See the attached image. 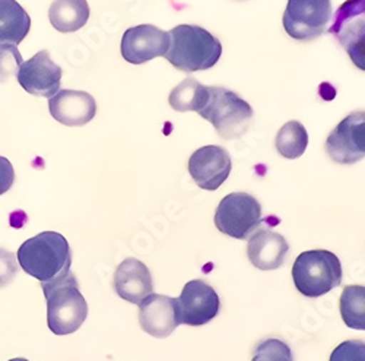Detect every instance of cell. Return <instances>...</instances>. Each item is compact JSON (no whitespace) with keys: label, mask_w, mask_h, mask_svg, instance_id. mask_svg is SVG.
Here are the masks:
<instances>
[{"label":"cell","mask_w":365,"mask_h":361,"mask_svg":"<svg viewBox=\"0 0 365 361\" xmlns=\"http://www.w3.org/2000/svg\"><path fill=\"white\" fill-rule=\"evenodd\" d=\"M41 287L47 303L48 329L60 337L75 334L86 320L88 305L72 270L53 281L41 283Z\"/></svg>","instance_id":"3"},{"label":"cell","mask_w":365,"mask_h":361,"mask_svg":"<svg viewBox=\"0 0 365 361\" xmlns=\"http://www.w3.org/2000/svg\"><path fill=\"white\" fill-rule=\"evenodd\" d=\"M232 168L230 153L218 145H206L189 160V173L195 183L205 190H217L228 178Z\"/></svg>","instance_id":"13"},{"label":"cell","mask_w":365,"mask_h":361,"mask_svg":"<svg viewBox=\"0 0 365 361\" xmlns=\"http://www.w3.org/2000/svg\"><path fill=\"white\" fill-rule=\"evenodd\" d=\"M177 307L180 325L202 326L218 316L221 300L214 287L202 280H193L182 287Z\"/></svg>","instance_id":"10"},{"label":"cell","mask_w":365,"mask_h":361,"mask_svg":"<svg viewBox=\"0 0 365 361\" xmlns=\"http://www.w3.org/2000/svg\"><path fill=\"white\" fill-rule=\"evenodd\" d=\"M31 29V18L16 0H0V44L18 46Z\"/></svg>","instance_id":"18"},{"label":"cell","mask_w":365,"mask_h":361,"mask_svg":"<svg viewBox=\"0 0 365 361\" xmlns=\"http://www.w3.org/2000/svg\"><path fill=\"white\" fill-rule=\"evenodd\" d=\"M329 361H365V341L349 340L339 344L330 354Z\"/></svg>","instance_id":"25"},{"label":"cell","mask_w":365,"mask_h":361,"mask_svg":"<svg viewBox=\"0 0 365 361\" xmlns=\"http://www.w3.org/2000/svg\"><path fill=\"white\" fill-rule=\"evenodd\" d=\"M48 110L58 123L78 128L89 123L97 114L94 97L85 91L75 89H58L48 100Z\"/></svg>","instance_id":"15"},{"label":"cell","mask_w":365,"mask_h":361,"mask_svg":"<svg viewBox=\"0 0 365 361\" xmlns=\"http://www.w3.org/2000/svg\"><path fill=\"white\" fill-rule=\"evenodd\" d=\"M22 65V56L16 46L0 44V83H5L9 78L18 73Z\"/></svg>","instance_id":"24"},{"label":"cell","mask_w":365,"mask_h":361,"mask_svg":"<svg viewBox=\"0 0 365 361\" xmlns=\"http://www.w3.org/2000/svg\"><path fill=\"white\" fill-rule=\"evenodd\" d=\"M114 290L120 298L139 305L148 294L154 291L149 268L139 259H125L114 273Z\"/></svg>","instance_id":"16"},{"label":"cell","mask_w":365,"mask_h":361,"mask_svg":"<svg viewBox=\"0 0 365 361\" xmlns=\"http://www.w3.org/2000/svg\"><path fill=\"white\" fill-rule=\"evenodd\" d=\"M18 268V258L12 252L0 248V288L6 287L15 280Z\"/></svg>","instance_id":"26"},{"label":"cell","mask_w":365,"mask_h":361,"mask_svg":"<svg viewBox=\"0 0 365 361\" xmlns=\"http://www.w3.org/2000/svg\"><path fill=\"white\" fill-rule=\"evenodd\" d=\"M199 114L227 141L246 135L253 120L252 106L224 86H209V100Z\"/></svg>","instance_id":"4"},{"label":"cell","mask_w":365,"mask_h":361,"mask_svg":"<svg viewBox=\"0 0 365 361\" xmlns=\"http://www.w3.org/2000/svg\"><path fill=\"white\" fill-rule=\"evenodd\" d=\"M252 361H294V357L285 341L269 338L256 347Z\"/></svg>","instance_id":"23"},{"label":"cell","mask_w":365,"mask_h":361,"mask_svg":"<svg viewBox=\"0 0 365 361\" xmlns=\"http://www.w3.org/2000/svg\"><path fill=\"white\" fill-rule=\"evenodd\" d=\"M139 323L155 338L170 337L180 326L177 298L150 293L139 303Z\"/></svg>","instance_id":"14"},{"label":"cell","mask_w":365,"mask_h":361,"mask_svg":"<svg viewBox=\"0 0 365 361\" xmlns=\"http://www.w3.org/2000/svg\"><path fill=\"white\" fill-rule=\"evenodd\" d=\"M329 33L348 53L351 62L365 72V0H346L334 12Z\"/></svg>","instance_id":"6"},{"label":"cell","mask_w":365,"mask_h":361,"mask_svg":"<svg viewBox=\"0 0 365 361\" xmlns=\"http://www.w3.org/2000/svg\"><path fill=\"white\" fill-rule=\"evenodd\" d=\"M170 33V47L164 56L178 71L192 73L214 68L222 56L220 39L199 25L182 24Z\"/></svg>","instance_id":"2"},{"label":"cell","mask_w":365,"mask_h":361,"mask_svg":"<svg viewBox=\"0 0 365 361\" xmlns=\"http://www.w3.org/2000/svg\"><path fill=\"white\" fill-rule=\"evenodd\" d=\"M170 43V33L152 24H142L126 29L120 50L126 62L142 65L155 57H164Z\"/></svg>","instance_id":"11"},{"label":"cell","mask_w":365,"mask_h":361,"mask_svg":"<svg viewBox=\"0 0 365 361\" xmlns=\"http://www.w3.org/2000/svg\"><path fill=\"white\" fill-rule=\"evenodd\" d=\"M326 153L338 164H355L365 158V111H354L326 139Z\"/></svg>","instance_id":"9"},{"label":"cell","mask_w":365,"mask_h":361,"mask_svg":"<svg viewBox=\"0 0 365 361\" xmlns=\"http://www.w3.org/2000/svg\"><path fill=\"white\" fill-rule=\"evenodd\" d=\"M15 183V170L12 167V163L0 157V196L5 195Z\"/></svg>","instance_id":"27"},{"label":"cell","mask_w":365,"mask_h":361,"mask_svg":"<svg viewBox=\"0 0 365 361\" xmlns=\"http://www.w3.org/2000/svg\"><path fill=\"white\" fill-rule=\"evenodd\" d=\"M48 19L58 33H76L89 19V5L86 0H54Z\"/></svg>","instance_id":"19"},{"label":"cell","mask_w":365,"mask_h":361,"mask_svg":"<svg viewBox=\"0 0 365 361\" xmlns=\"http://www.w3.org/2000/svg\"><path fill=\"white\" fill-rule=\"evenodd\" d=\"M339 310L348 327L365 330V287H345L339 298Z\"/></svg>","instance_id":"22"},{"label":"cell","mask_w":365,"mask_h":361,"mask_svg":"<svg viewBox=\"0 0 365 361\" xmlns=\"http://www.w3.org/2000/svg\"><path fill=\"white\" fill-rule=\"evenodd\" d=\"M288 252L289 245L285 237L266 228L256 231L247 245L249 260L262 270H272L282 266Z\"/></svg>","instance_id":"17"},{"label":"cell","mask_w":365,"mask_h":361,"mask_svg":"<svg viewBox=\"0 0 365 361\" xmlns=\"http://www.w3.org/2000/svg\"><path fill=\"white\" fill-rule=\"evenodd\" d=\"M331 16V0H288L282 16L287 34L298 41L323 36Z\"/></svg>","instance_id":"8"},{"label":"cell","mask_w":365,"mask_h":361,"mask_svg":"<svg viewBox=\"0 0 365 361\" xmlns=\"http://www.w3.org/2000/svg\"><path fill=\"white\" fill-rule=\"evenodd\" d=\"M292 280L302 295L317 298L339 287L342 263L329 250L304 252L292 265Z\"/></svg>","instance_id":"5"},{"label":"cell","mask_w":365,"mask_h":361,"mask_svg":"<svg viewBox=\"0 0 365 361\" xmlns=\"http://www.w3.org/2000/svg\"><path fill=\"white\" fill-rule=\"evenodd\" d=\"M277 151L287 160H295L304 156L309 146V133L297 120L285 123L277 135Z\"/></svg>","instance_id":"21"},{"label":"cell","mask_w":365,"mask_h":361,"mask_svg":"<svg viewBox=\"0 0 365 361\" xmlns=\"http://www.w3.org/2000/svg\"><path fill=\"white\" fill-rule=\"evenodd\" d=\"M9 361H29V360H26V358H12V360H9Z\"/></svg>","instance_id":"28"},{"label":"cell","mask_w":365,"mask_h":361,"mask_svg":"<svg viewBox=\"0 0 365 361\" xmlns=\"http://www.w3.org/2000/svg\"><path fill=\"white\" fill-rule=\"evenodd\" d=\"M209 100V86L202 85L195 78H187L180 82L170 93V106L175 111H196L203 110Z\"/></svg>","instance_id":"20"},{"label":"cell","mask_w":365,"mask_h":361,"mask_svg":"<svg viewBox=\"0 0 365 361\" xmlns=\"http://www.w3.org/2000/svg\"><path fill=\"white\" fill-rule=\"evenodd\" d=\"M16 78L28 94L51 98L60 89L62 68L53 62L47 50H41L26 62H22Z\"/></svg>","instance_id":"12"},{"label":"cell","mask_w":365,"mask_h":361,"mask_svg":"<svg viewBox=\"0 0 365 361\" xmlns=\"http://www.w3.org/2000/svg\"><path fill=\"white\" fill-rule=\"evenodd\" d=\"M16 258L24 273L40 283H48L71 273V246L56 231H44L25 240Z\"/></svg>","instance_id":"1"},{"label":"cell","mask_w":365,"mask_h":361,"mask_svg":"<svg viewBox=\"0 0 365 361\" xmlns=\"http://www.w3.org/2000/svg\"><path fill=\"white\" fill-rule=\"evenodd\" d=\"M262 223L260 202L246 192L225 196L215 213V225L222 233L237 240H246Z\"/></svg>","instance_id":"7"}]
</instances>
